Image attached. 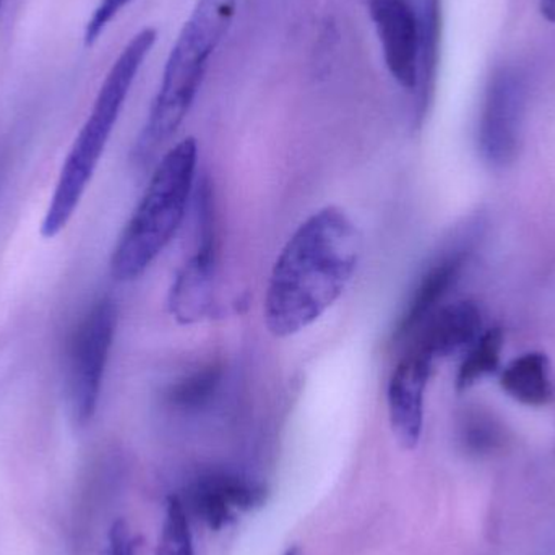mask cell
<instances>
[{
    "label": "cell",
    "instance_id": "cell-1",
    "mask_svg": "<svg viewBox=\"0 0 555 555\" xmlns=\"http://www.w3.org/2000/svg\"><path fill=\"white\" fill-rule=\"evenodd\" d=\"M362 234L338 207L299 224L278 256L267 286L263 319L276 338L315 323L345 294L358 272Z\"/></svg>",
    "mask_w": 555,
    "mask_h": 555
},
{
    "label": "cell",
    "instance_id": "cell-21",
    "mask_svg": "<svg viewBox=\"0 0 555 555\" xmlns=\"http://www.w3.org/2000/svg\"><path fill=\"white\" fill-rule=\"evenodd\" d=\"M283 555H302L300 554V550L299 547H289V550L286 551V553H284Z\"/></svg>",
    "mask_w": 555,
    "mask_h": 555
},
{
    "label": "cell",
    "instance_id": "cell-4",
    "mask_svg": "<svg viewBox=\"0 0 555 555\" xmlns=\"http://www.w3.org/2000/svg\"><path fill=\"white\" fill-rule=\"evenodd\" d=\"M197 166L195 139L182 140L163 156L114 247V280L133 281L142 276L171 243L184 221Z\"/></svg>",
    "mask_w": 555,
    "mask_h": 555
},
{
    "label": "cell",
    "instance_id": "cell-5",
    "mask_svg": "<svg viewBox=\"0 0 555 555\" xmlns=\"http://www.w3.org/2000/svg\"><path fill=\"white\" fill-rule=\"evenodd\" d=\"M116 302L101 297L78 320L65 346V393L75 423L85 426L100 404L104 374L116 338Z\"/></svg>",
    "mask_w": 555,
    "mask_h": 555
},
{
    "label": "cell",
    "instance_id": "cell-20",
    "mask_svg": "<svg viewBox=\"0 0 555 555\" xmlns=\"http://www.w3.org/2000/svg\"><path fill=\"white\" fill-rule=\"evenodd\" d=\"M541 13L547 22L555 23V0H541Z\"/></svg>",
    "mask_w": 555,
    "mask_h": 555
},
{
    "label": "cell",
    "instance_id": "cell-22",
    "mask_svg": "<svg viewBox=\"0 0 555 555\" xmlns=\"http://www.w3.org/2000/svg\"><path fill=\"white\" fill-rule=\"evenodd\" d=\"M3 0H0V7H2Z\"/></svg>",
    "mask_w": 555,
    "mask_h": 555
},
{
    "label": "cell",
    "instance_id": "cell-15",
    "mask_svg": "<svg viewBox=\"0 0 555 555\" xmlns=\"http://www.w3.org/2000/svg\"><path fill=\"white\" fill-rule=\"evenodd\" d=\"M502 349H504V332L501 328H491L482 333L460 365L456 374V390H468L476 382L498 371L501 365Z\"/></svg>",
    "mask_w": 555,
    "mask_h": 555
},
{
    "label": "cell",
    "instance_id": "cell-11",
    "mask_svg": "<svg viewBox=\"0 0 555 555\" xmlns=\"http://www.w3.org/2000/svg\"><path fill=\"white\" fill-rule=\"evenodd\" d=\"M463 267H465V254L459 253L439 260L424 273L395 326V345L411 338L424 322L439 310L440 302L459 281Z\"/></svg>",
    "mask_w": 555,
    "mask_h": 555
},
{
    "label": "cell",
    "instance_id": "cell-19",
    "mask_svg": "<svg viewBox=\"0 0 555 555\" xmlns=\"http://www.w3.org/2000/svg\"><path fill=\"white\" fill-rule=\"evenodd\" d=\"M107 555H135L133 538L126 521H116L111 527L109 537H107Z\"/></svg>",
    "mask_w": 555,
    "mask_h": 555
},
{
    "label": "cell",
    "instance_id": "cell-13",
    "mask_svg": "<svg viewBox=\"0 0 555 555\" xmlns=\"http://www.w3.org/2000/svg\"><path fill=\"white\" fill-rule=\"evenodd\" d=\"M501 387L508 397L527 406H544L554 397L550 359L544 352H527L514 359L501 374Z\"/></svg>",
    "mask_w": 555,
    "mask_h": 555
},
{
    "label": "cell",
    "instance_id": "cell-8",
    "mask_svg": "<svg viewBox=\"0 0 555 555\" xmlns=\"http://www.w3.org/2000/svg\"><path fill=\"white\" fill-rule=\"evenodd\" d=\"M269 498L266 486L230 472H208L189 486L182 499L189 514L210 530L230 527L237 517L262 507Z\"/></svg>",
    "mask_w": 555,
    "mask_h": 555
},
{
    "label": "cell",
    "instance_id": "cell-2",
    "mask_svg": "<svg viewBox=\"0 0 555 555\" xmlns=\"http://www.w3.org/2000/svg\"><path fill=\"white\" fill-rule=\"evenodd\" d=\"M158 33L143 28L137 33L107 72L90 116L78 132L55 182L41 223V236L54 240L67 228L93 179L101 156L122 113L130 88L155 46Z\"/></svg>",
    "mask_w": 555,
    "mask_h": 555
},
{
    "label": "cell",
    "instance_id": "cell-7",
    "mask_svg": "<svg viewBox=\"0 0 555 555\" xmlns=\"http://www.w3.org/2000/svg\"><path fill=\"white\" fill-rule=\"evenodd\" d=\"M385 65L401 88L416 91L420 78V0H369Z\"/></svg>",
    "mask_w": 555,
    "mask_h": 555
},
{
    "label": "cell",
    "instance_id": "cell-3",
    "mask_svg": "<svg viewBox=\"0 0 555 555\" xmlns=\"http://www.w3.org/2000/svg\"><path fill=\"white\" fill-rule=\"evenodd\" d=\"M236 7L237 0H198L192 10L169 52L158 93L137 140L133 153L140 163L155 156L184 122Z\"/></svg>",
    "mask_w": 555,
    "mask_h": 555
},
{
    "label": "cell",
    "instance_id": "cell-12",
    "mask_svg": "<svg viewBox=\"0 0 555 555\" xmlns=\"http://www.w3.org/2000/svg\"><path fill=\"white\" fill-rule=\"evenodd\" d=\"M215 263L194 254L176 276L169 291V310L182 325L201 322L210 310Z\"/></svg>",
    "mask_w": 555,
    "mask_h": 555
},
{
    "label": "cell",
    "instance_id": "cell-10",
    "mask_svg": "<svg viewBox=\"0 0 555 555\" xmlns=\"http://www.w3.org/2000/svg\"><path fill=\"white\" fill-rule=\"evenodd\" d=\"M482 328L481 310L472 300H460L434 312L414 333V345L437 359L475 345Z\"/></svg>",
    "mask_w": 555,
    "mask_h": 555
},
{
    "label": "cell",
    "instance_id": "cell-18",
    "mask_svg": "<svg viewBox=\"0 0 555 555\" xmlns=\"http://www.w3.org/2000/svg\"><path fill=\"white\" fill-rule=\"evenodd\" d=\"M132 0H100L93 15L88 20L85 28V46L94 44L103 35L111 22L119 15L120 10L126 9Z\"/></svg>",
    "mask_w": 555,
    "mask_h": 555
},
{
    "label": "cell",
    "instance_id": "cell-9",
    "mask_svg": "<svg viewBox=\"0 0 555 555\" xmlns=\"http://www.w3.org/2000/svg\"><path fill=\"white\" fill-rule=\"evenodd\" d=\"M434 364L436 361L429 352L411 343L388 382V417L403 449H416L423 436L424 400Z\"/></svg>",
    "mask_w": 555,
    "mask_h": 555
},
{
    "label": "cell",
    "instance_id": "cell-16",
    "mask_svg": "<svg viewBox=\"0 0 555 555\" xmlns=\"http://www.w3.org/2000/svg\"><path fill=\"white\" fill-rule=\"evenodd\" d=\"M221 377H223V371L220 365H205L172 385L168 395L169 403L178 410L198 411L214 400L220 388Z\"/></svg>",
    "mask_w": 555,
    "mask_h": 555
},
{
    "label": "cell",
    "instance_id": "cell-6",
    "mask_svg": "<svg viewBox=\"0 0 555 555\" xmlns=\"http://www.w3.org/2000/svg\"><path fill=\"white\" fill-rule=\"evenodd\" d=\"M525 113V83L515 68H499L486 91L479 140L486 159L505 166L517 155Z\"/></svg>",
    "mask_w": 555,
    "mask_h": 555
},
{
    "label": "cell",
    "instance_id": "cell-17",
    "mask_svg": "<svg viewBox=\"0 0 555 555\" xmlns=\"http://www.w3.org/2000/svg\"><path fill=\"white\" fill-rule=\"evenodd\" d=\"M155 555H195L191 520L179 495L166 501L165 518Z\"/></svg>",
    "mask_w": 555,
    "mask_h": 555
},
{
    "label": "cell",
    "instance_id": "cell-14",
    "mask_svg": "<svg viewBox=\"0 0 555 555\" xmlns=\"http://www.w3.org/2000/svg\"><path fill=\"white\" fill-rule=\"evenodd\" d=\"M421 57L417 78V111L423 114L433 94L442 41V0H420Z\"/></svg>",
    "mask_w": 555,
    "mask_h": 555
}]
</instances>
